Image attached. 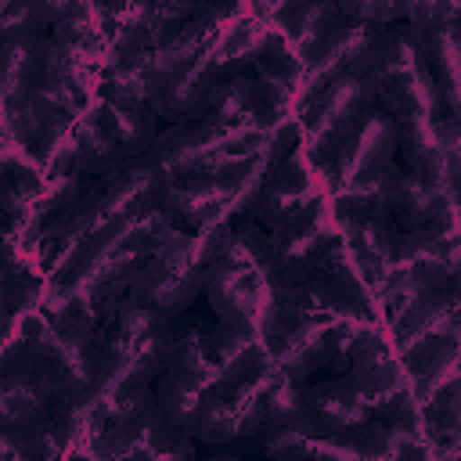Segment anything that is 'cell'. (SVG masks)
Masks as SVG:
<instances>
[{"label": "cell", "instance_id": "1", "mask_svg": "<svg viewBox=\"0 0 461 461\" xmlns=\"http://www.w3.org/2000/svg\"><path fill=\"white\" fill-rule=\"evenodd\" d=\"M396 148H400L396 122L385 112L371 108V112H364V119L349 133V140L339 151V158L331 162V169H317V173H324V187L331 194H346V191L364 187L371 176H378L393 162Z\"/></svg>", "mask_w": 461, "mask_h": 461}, {"label": "cell", "instance_id": "2", "mask_svg": "<svg viewBox=\"0 0 461 461\" xmlns=\"http://www.w3.org/2000/svg\"><path fill=\"white\" fill-rule=\"evenodd\" d=\"M328 187L317 180V166L306 158V151L299 148L292 158H285L281 166L270 169L256 205L249 209V216H256L267 230H274L281 220H288L295 209H303L306 202L321 198Z\"/></svg>", "mask_w": 461, "mask_h": 461}, {"label": "cell", "instance_id": "3", "mask_svg": "<svg viewBox=\"0 0 461 461\" xmlns=\"http://www.w3.org/2000/svg\"><path fill=\"white\" fill-rule=\"evenodd\" d=\"M461 328V295L450 288H436L421 295L396 324H393V349L400 360H411L425 346L454 335Z\"/></svg>", "mask_w": 461, "mask_h": 461}, {"label": "cell", "instance_id": "4", "mask_svg": "<svg viewBox=\"0 0 461 461\" xmlns=\"http://www.w3.org/2000/svg\"><path fill=\"white\" fill-rule=\"evenodd\" d=\"M371 403L360 393V385L346 375L335 382H321V385H306V421L303 432L306 436H321L324 425L342 429V425H364L371 421Z\"/></svg>", "mask_w": 461, "mask_h": 461}, {"label": "cell", "instance_id": "5", "mask_svg": "<svg viewBox=\"0 0 461 461\" xmlns=\"http://www.w3.org/2000/svg\"><path fill=\"white\" fill-rule=\"evenodd\" d=\"M274 7H249L241 18L227 22L212 47H209V58L216 61L220 72H234L249 61H259L274 40V22H270Z\"/></svg>", "mask_w": 461, "mask_h": 461}, {"label": "cell", "instance_id": "6", "mask_svg": "<svg viewBox=\"0 0 461 461\" xmlns=\"http://www.w3.org/2000/svg\"><path fill=\"white\" fill-rule=\"evenodd\" d=\"M216 76H220V68H216V61L209 58V50H205L202 58H194L191 65L176 68V72L158 86V94H155V101H151L155 115L198 119L202 108H205V101H209V94H212L216 83H220Z\"/></svg>", "mask_w": 461, "mask_h": 461}, {"label": "cell", "instance_id": "7", "mask_svg": "<svg viewBox=\"0 0 461 461\" xmlns=\"http://www.w3.org/2000/svg\"><path fill=\"white\" fill-rule=\"evenodd\" d=\"M342 18H346V14H342L339 4H281V7H274V14H270L274 29L285 36V43H288L299 58H306Z\"/></svg>", "mask_w": 461, "mask_h": 461}, {"label": "cell", "instance_id": "8", "mask_svg": "<svg viewBox=\"0 0 461 461\" xmlns=\"http://www.w3.org/2000/svg\"><path fill=\"white\" fill-rule=\"evenodd\" d=\"M94 112L101 119V126L108 130V137L130 155V158H144L148 148L155 144V108L151 104H126V101H94Z\"/></svg>", "mask_w": 461, "mask_h": 461}, {"label": "cell", "instance_id": "9", "mask_svg": "<svg viewBox=\"0 0 461 461\" xmlns=\"http://www.w3.org/2000/svg\"><path fill=\"white\" fill-rule=\"evenodd\" d=\"M76 148H79V158H76V173H97L101 180L119 173L126 162H133L112 137L108 130L101 126L94 104L76 119Z\"/></svg>", "mask_w": 461, "mask_h": 461}, {"label": "cell", "instance_id": "10", "mask_svg": "<svg viewBox=\"0 0 461 461\" xmlns=\"http://www.w3.org/2000/svg\"><path fill=\"white\" fill-rule=\"evenodd\" d=\"M447 198H450V191H436V187H429L425 180L403 173V180H400V187H396L389 209H393V216H396V223H400L403 230H425V227L439 216V209H443Z\"/></svg>", "mask_w": 461, "mask_h": 461}, {"label": "cell", "instance_id": "11", "mask_svg": "<svg viewBox=\"0 0 461 461\" xmlns=\"http://www.w3.org/2000/svg\"><path fill=\"white\" fill-rule=\"evenodd\" d=\"M349 378L360 385V393L367 396L371 411H378L385 400H393V396L414 389V375H411V367H407L400 357H393V360H385V364H378V367L349 371Z\"/></svg>", "mask_w": 461, "mask_h": 461}, {"label": "cell", "instance_id": "12", "mask_svg": "<svg viewBox=\"0 0 461 461\" xmlns=\"http://www.w3.org/2000/svg\"><path fill=\"white\" fill-rule=\"evenodd\" d=\"M202 393H205V389H202L194 378L176 375V371H166L162 382H158V389H155V400H158V411H162L173 425L187 429L191 418H194V411H198V403H202Z\"/></svg>", "mask_w": 461, "mask_h": 461}, {"label": "cell", "instance_id": "13", "mask_svg": "<svg viewBox=\"0 0 461 461\" xmlns=\"http://www.w3.org/2000/svg\"><path fill=\"white\" fill-rule=\"evenodd\" d=\"M187 432H194L205 443H227V439H234L238 436V414H234L230 400L220 396V393H212V389L202 393V403H198Z\"/></svg>", "mask_w": 461, "mask_h": 461}, {"label": "cell", "instance_id": "14", "mask_svg": "<svg viewBox=\"0 0 461 461\" xmlns=\"http://www.w3.org/2000/svg\"><path fill=\"white\" fill-rule=\"evenodd\" d=\"M389 429L403 432L407 439H418V443H429V425H425V403L411 393H400L393 400H385L378 411H375Z\"/></svg>", "mask_w": 461, "mask_h": 461}, {"label": "cell", "instance_id": "15", "mask_svg": "<svg viewBox=\"0 0 461 461\" xmlns=\"http://www.w3.org/2000/svg\"><path fill=\"white\" fill-rule=\"evenodd\" d=\"M411 11V4H346L342 7V14L346 18H360L364 25H385V22H393V18H400V14H407Z\"/></svg>", "mask_w": 461, "mask_h": 461}]
</instances>
